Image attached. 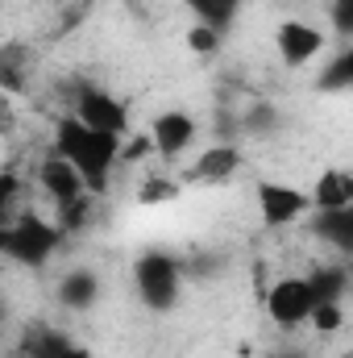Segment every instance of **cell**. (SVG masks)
<instances>
[{
  "label": "cell",
  "instance_id": "44dd1931",
  "mask_svg": "<svg viewBox=\"0 0 353 358\" xmlns=\"http://www.w3.org/2000/svg\"><path fill=\"white\" fill-rule=\"evenodd\" d=\"M59 358H91V350H88V346H80V342H71V338H67V342H63V350H59Z\"/></svg>",
  "mask_w": 353,
  "mask_h": 358
},
{
  "label": "cell",
  "instance_id": "7402d4cb",
  "mask_svg": "<svg viewBox=\"0 0 353 358\" xmlns=\"http://www.w3.org/2000/svg\"><path fill=\"white\" fill-rule=\"evenodd\" d=\"M270 358H303V355H299V350H274Z\"/></svg>",
  "mask_w": 353,
  "mask_h": 358
},
{
  "label": "cell",
  "instance_id": "4fadbf2b",
  "mask_svg": "<svg viewBox=\"0 0 353 358\" xmlns=\"http://www.w3.org/2000/svg\"><path fill=\"white\" fill-rule=\"evenodd\" d=\"M308 200H312V213H320V208H353V179H350V171H341V167L320 171V179H316L312 192H308Z\"/></svg>",
  "mask_w": 353,
  "mask_h": 358
},
{
  "label": "cell",
  "instance_id": "8992f818",
  "mask_svg": "<svg viewBox=\"0 0 353 358\" xmlns=\"http://www.w3.org/2000/svg\"><path fill=\"white\" fill-rule=\"evenodd\" d=\"M150 150L163 159V163H179L195 150L200 142V125L187 108H163L154 121H150V134H146Z\"/></svg>",
  "mask_w": 353,
  "mask_h": 358
},
{
  "label": "cell",
  "instance_id": "603a6c76",
  "mask_svg": "<svg viewBox=\"0 0 353 358\" xmlns=\"http://www.w3.org/2000/svg\"><path fill=\"white\" fill-rule=\"evenodd\" d=\"M333 4H350V0H333Z\"/></svg>",
  "mask_w": 353,
  "mask_h": 358
},
{
  "label": "cell",
  "instance_id": "ac0fdd59",
  "mask_svg": "<svg viewBox=\"0 0 353 358\" xmlns=\"http://www.w3.org/2000/svg\"><path fill=\"white\" fill-rule=\"evenodd\" d=\"M350 80H353V50L350 46H341L337 59L320 71V88L324 92H341V88H350Z\"/></svg>",
  "mask_w": 353,
  "mask_h": 358
},
{
  "label": "cell",
  "instance_id": "d6986e66",
  "mask_svg": "<svg viewBox=\"0 0 353 358\" xmlns=\"http://www.w3.org/2000/svg\"><path fill=\"white\" fill-rule=\"evenodd\" d=\"M17 200H21V179L13 171H0V229L17 217Z\"/></svg>",
  "mask_w": 353,
  "mask_h": 358
},
{
  "label": "cell",
  "instance_id": "52a82bcc",
  "mask_svg": "<svg viewBox=\"0 0 353 358\" xmlns=\"http://www.w3.org/2000/svg\"><path fill=\"white\" fill-rule=\"evenodd\" d=\"M38 187H42L46 200L59 208V221H67L71 213H80L84 200L91 196L88 187H84V179H80V171H75L67 159H59L54 150L38 163Z\"/></svg>",
  "mask_w": 353,
  "mask_h": 358
},
{
  "label": "cell",
  "instance_id": "6da1fadb",
  "mask_svg": "<svg viewBox=\"0 0 353 358\" xmlns=\"http://www.w3.org/2000/svg\"><path fill=\"white\" fill-rule=\"evenodd\" d=\"M50 150H54L59 159H67V163L80 171V179H84V187H88L91 196H104L108 183H112L117 163L125 159V138H121V134L91 129L80 117L63 113L59 125H54V146H50Z\"/></svg>",
  "mask_w": 353,
  "mask_h": 358
},
{
  "label": "cell",
  "instance_id": "30bf717a",
  "mask_svg": "<svg viewBox=\"0 0 353 358\" xmlns=\"http://www.w3.org/2000/svg\"><path fill=\"white\" fill-rule=\"evenodd\" d=\"M237 171H241V150H237V142H212V146L195 150V159H191V179H195V183H208V187L229 183Z\"/></svg>",
  "mask_w": 353,
  "mask_h": 358
},
{
  "label": "cell",
  "instance_id": "8fae6325",
  "mask_svg": "<svg viewBox=\"0 0 353 358\" xmlns=\"http://www.w3.org/2000/svg\"><path fill=\"white\" fill-rule=\"evenodd\" d=\"M100 296H104V279L91 267H71L54 283V300L63 308H71V313H91L100 304Z\"/></svg>",
  "mask_w": 353,
  "mask_h": 358
},
{
  "label": "cell",
  "instance_id": "7c38bea8",
  "mask_svg": "<svg viewBox=\"0 0 353 358\" xmlns=\"http://www.w3.org/2000/svg\"><path fill=\"white\" fill-rule=\"evenodd\" d=\"M312 217V234L333 246L337 255H350L353 250V208H320V213H308Z\"/></svg>",
  "mask_w": 353,
  "mask_h": 358
},
{
  "label": "cell",
  "instance_id": "ffe728a7",
  "mask_svg": "<svg viewBox=\"0 0 353 358\" xmlns=\"http://www.w3.org/2000/svg\"><path fill=\"white\" fill-rule=\"evenodd\" d=\"M187 42H191V50H195V55H212V50L220 46V34H212V29L195 25V29L187 34Z\"/></svg>",
  "mask_w": 353,
  "mask_h": 358
},
{
  "label": "cell",
  "instance_id": "3957f363",
  "mask_svg": "<svg viewBox=\"0 0 353 358\" xmlns=\"http://www.w3.org/2000/svg\"><path fill=\"white\" fill-rule=\"evenodd\" d=\"M133 292L150 313H171L183 296V267L167 250H142L133 263Z\"/></svg>",
  "mask_w": 353,
  "mask_h": 358
},
{
  "label": "cell",
  "instance_id": "9a60e30c",
  "mask_svg": "<svg viewBox=\"0 0 353 358\" xmlns=\"http://www.w3.org/2000/svg\"><path fill=\"white\" fill-rule=\"evenodd\" d=\"M183 4L195 13V25H204V29H212V34L225 38V29L237 21V13H241L246 0H183Z\"/></svg>",
  "mask_w": 353,
  "mask_h": 358
},
{
  "label": "cell",
  "instance_id": "2e32d148",
  "mask_svg": "<svg viewBox=\"0 0 353 358\" xmlns=\"http://www.w3.org/2000/svg\"><path fill=\"white\" fill-rule=\"evenodd\" d=\"M308 325L320 334V338H329V334H337L341 325H345V300H320L316 308H312V317H308Z\"/></svg>",
  "mask_w": 353,
  "mask_h": 358
},
{
  "label": "cell",
  "instance_id": "ba28073f",
  "mask_svg": "<svg viewBox=\"0 0 353 358\" xmlns=\"http://www.w3.org/2000/svg\"><path fill=\"white\" fill-rule=\"evenodd\" d=\"M324 46H329V34H324L320 25L303 21V17H287V21H278V29H274V50H278V59H283L287 67H308V63H316V59L324 55Z\"/></svg>",
  "mask_w": 353,
  "mask_h": 358
},
{
  "label": "cell",
  "instance_id": "277c9868",
  "mask_svg": "<svg viewBox=\"0 0 353 358\" xmlns=\"http://www.w3.org/2000/svg\"><path fill=\"white\" fill-rule=\"evenodd\" d=\"M254 204H258V221L266 229H291V225L308 221V213H312L308 187H295L287 179H258Z\"/></svg>",
  "mask_w": 353,
  "mask_h": 358
},
{
  "label": "cell",
  "instance_id": "5bb4252c",
  "mask_svg": "<svg viewBox=\"0 0 353 358\" xmlns=\"http://www.w3.org/2000/svg\"><path fill=\"white\" fill-rule=\"evenodd\" d=\"M303 279H308L316 304H320V300H345V296H350V267H345V263H320V267L308 271Z\"/></svg>",
  "mask_w": 353,
  "mask_h": 358
},
{
  "label": "cell",
  "instance_id": "9c48e42d",
  "mask_svg": "<svg viewBox=\"0 0 353 358\" xmlns=\"http://www.w3.org/2000/svg\"><path fill=\"white\" fill-rule=\"evenodd\" d=\"M71 117H80L84 125L91 129H104V134H129V108H125V100L121 96H112L108 88H88L75 92V104H71Z\"/></svg>",
  "mask_w": 353,
  "mask_h": 358
},
{
  "label": "cell",
  "instance_id": "cb8c5ba5",
  "mask_svg": "<svg viewBox=\"0 0 353 358\" xmlns=\"http://www.w3.org/2000/svg\"><path fill=\"white\" fill-rule=\"evenodd\" d=\"M0 4H4V0H0Z\"/></svg>",
  "mask_w": 353,
  "mask_h": 358
},
{
  "label": "cell",
  "instance_id": "e0dca14e",
  "mask_svg": "<svg viewBox=\"0 0 353 358\" xmlns=\"http://www.w3.org/2000/svg\"><path fill=\"white\" fill-rule=\"evenodd\" d=\"M175 196H179V179H171V176H150V179H142V187H137V204L142 208L171 204Z\"/></svg>",
  "mask_w": 353,
  "mask_h": 358
},
{
  "label": "cell",
  "instance_id": "5b68a950",
  "mask_svg": "<svg viewBox=\"0 0 353 358\" xmlns=\"http://www.w3.org/2000/svg\"><path fill=\"white\" fill-rule=\"evenodd\" d=\"M312 308H316V296H312V287H308L303 275H283V279H274L266 287V317L283 334L303 329L308 317H312Z\"/></svg>",
  "mask_w": 353,
  "mask_h": 358
},
{
  "label": "cell",
  "instance_id": "7a4b0ae2",
  "mask_svg": "<svg viewBox=\"0 0 353 358\" xmlns=\"http://www.w3.org/2000/svg\"><path fill=\"white\" fill-rule=\"evenodd\" d=\"M63 238H67L63 221H50V217L25 208V213H17V217L0 229V255L13 259L17 267H25V271H42L54 255H59Z\"/></svg>",
  "mask_w": 353,
  "mask_h": 358
}]
</instances>
